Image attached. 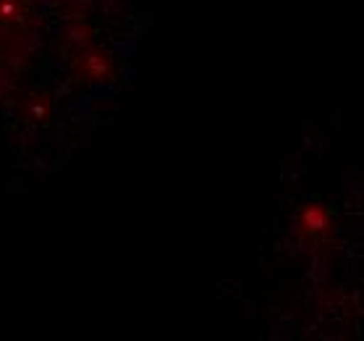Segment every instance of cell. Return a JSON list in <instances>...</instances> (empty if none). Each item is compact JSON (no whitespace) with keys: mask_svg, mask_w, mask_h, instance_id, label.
<instances>
[{"mask_svg":"<svg viewBox=\"0 0 364 341\" xmlns=\"http://www.w3.org/2000/svg\"><path fill=\"white\" fill-rule=\"evenodd\" d=\"M301 226L309 229L312 234H320L323 229H328V213H325L320 205H309V208L301 213Z\"/></svg>","mask_w":364,"mask_h":341,"instance_id":"cell-1","label":"cell"}]
</instances>
